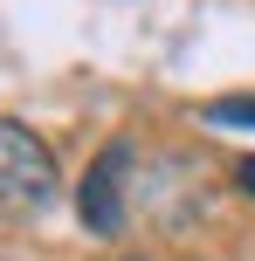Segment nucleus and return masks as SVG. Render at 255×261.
Listing matches in <instances>:
<instances>
[{
	"instance_id": "obj_3",
	"label": "nucleus",
	"mask_w": 255,
	"mask_h": 261,
	"mask_svg": "<svg viewBox=\"0 0 255 261\" xmlns=\"http://www.w3.org/2000/svg\"><path fill=\"white\" fill-rule=\"evenodd\" d=\"M207 124H228V130H255V96H214V103H207Z\"/></svg>"
},
{
	"instance_id": "obj_1",
	"label": "nucleus",
	"mask_w": 255,
	"mask_h": 261,
	"mask_svg": "<svg viewBox=\"0 0 255 261\" xmlns=\"http://www.w3.org/2000/svg\"><path fill=\"white\" fill-rule=\"evenodd\" d=\"M55 199V151L28 124L0 117V220H28Z\"/></svg>"
},
{
	"instance_id": "obj_4",
	"label": "nucleus",
	"mask_w": 255,
	"mask_h": 261,
	"mask_svg": "<svg viewBox=\"0 0 255 261\" xmlns=\"http://www.w3.org/2000/svg\"><path fill=\"white\" fill-rule=\"evenodd\" d=\"M235 186H242V193L255 199V158H242V165H235Z\"/></svg>"
},
{
	"instance_id": "obj_2",
	"label": "nucleus",
	"mask_w": 255,
	"mask_h": 261,
	"mask_svg": "<svg viewBox=\"0 0 255 261\" xmlns=\"http://www.w3.org/2000/svg\"><path fill=\"white\" fill-rule=\"evenodd\" d=\"M124 165H131V144H110L90 172H83V193H76V213L90 234H124Z\"/></svg>"
}]
</instances>
